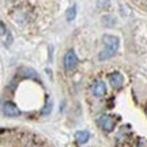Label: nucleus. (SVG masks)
Here are the masks:
<instances>
[{
  "mask_svg": "<svg viewBox=\"0 0 147 147\" xmlns=\"http://www.w3.org/2000/svg\"><path fill=\"white\" fill-rule=\"evenodd\" d=\"M51 109H52V104L49 102V104H48V105H47V108H45V109L42 110V115H48V113L51 112Z\"/></svg>",
  "mask_w": 147,
  "mask_h": 147,
  "instance_id": "10",
  "label": "nucleus"
},
{
  "mask_svg": "<svg viewBox=\"0 0 147 147\" xmlns=\"http://www.w3.org/2000/svg\"><path fill=\"white\" fill-rule=\"evenodd\" d=\"M91 91H93V94H94L95 97H104V95L106 94V84L104 83L102 80H98V82H95V83L93 84Z\"/></svg>",
  "mask_w": 147,
  "mask_h": 147,
  "instance_id": "6",
  "label": "nucleus"
},
{
  "mask_svg": "<svg viewBox=\"0 0 147 147\" xmlns=\"http://www.w3.org/2000/svg\"><path fill=\"white\" fill-rule=\"evenodd\" d=\"M63 64L67 72L74 71V69L76 68V65H78V56H76V53L74 52V51H67V53L64 55Z\"/></svg>",
  "mask_w": 147,
  "mask_h": 147,
  "instance_id": "1",
  "label": "nucleus"
},
{
  "mask_svg": "<svg viewBox=\"0 0 147 147\" xmlns=\"http://www.w3.org/2000/svg\"><path fill=\"white\" fill-rule=\"evenodd\" d=\"M115 55H116V53L113 52V51H110V49L105 48V49H104V51L100 53V56H98V57H100L101 61H105V60H109L110 57H113Z\"/></svg>",
  "mask_w": 147,
  "mask_h": 147,
  "instance_id": "8",
  "label": "nucleus"
},
{
  "mask_svg": "<svg viewBox=\"0 0 147 147\" xmlns=\"http://www.w3.org/2000/svg\"><path fill=\"white\" fill-rule=\"evenodd\" d=\"M98 124L100 127L106 132H110L113 131V128H115V120H113V117L109 115H104L100 117V120H98Z\"/></svg>",
  "mask_w": 147,
  "mask_h": 147,
  "instance_id": "3",
  "label": "nucleus"
},
{
  "mask_svg": "<svg viewBox=\"0 0 147 147\" xmlns=\"http://www.w3.org/2000/svg\"><path fill=\"white\" fill-rule=\"evenodd\" d=\"M109 82L113 89H121L124 83V76L120 72H113L109 75Z\"/></svg>",
  "mask_w": 147,
  "mask_h": 147,
  "instance_id": "5",
  "label": "nucleus"
},
{
  "mask_svg": "<svg viewBox=\"0 0 147 147\" xmlns=\"http://www.w3.org/2000/svg\"><path fill=\"white\" fill-rule=\"evenodd\" d=\"M21 113H22L21 109L14 102H8V101L4 102V105H3V115L5 117H19Z\"/></svg>",
  "mask_w": 147,
  "mask_h": 147,
  "instance_id": "2",
  "label": "nucleus"
},
{
  "mask_svg": "<svg viewBox=\"0 0 147 147\" xmlns=\"http://www.w3.org/2000/svg\"><path fill=\"white\" fill-rule=\"evenodd\" d=\"M75 16H76V7L72 5V7H69L68 10H67V14H65V18H67V21L71 22L75 19Z\"/></svg>",
  "mask_w": 147,
  "mask_h": 147,
  "instance_id": "9",
  "label": "nucleus"
},
{
  "mask_svg": "<svg viewBox=\"0 0 147 147\" xmlns=\"http://www.w3.org/2000/svg\"><path fill=\"white\" fill-rule=\"evenodd\" d=\"M104 44H105V47L110 51H113V52H117L119 51V45H120V41H119V38L115 36H110V34H106L104 36Z\"/></svg>",
  "mask_w": 147,
  "mask_h": 147,
  "instance_id": "4",
  "label": "nucleus"
},
{
  "mask_svg": "<svg viewBox=\"0 0 147 147\" xmlns=\"http://www.w3.org/2000/svg\"><path fill=\"white\" fill-rule=\"evenodd\" d=\"M75 138H76V142L80 143V144H84V143L89 142L90 134L87 131H78L75 134Z\"/></svg>",
  "mask_w": 147,
  "mask_h": 147,
  "instance_id": "7",
  "label": "nucleus"
}]
</instances>
